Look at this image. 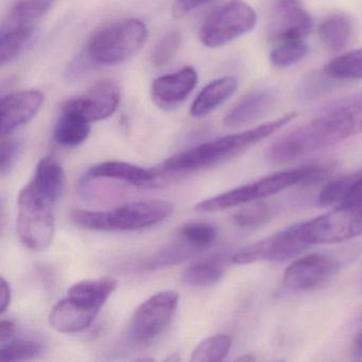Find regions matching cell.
Masks as SVG:
<instances>
[{"mask_svg": "<svg viewBox=\"0 0 362 362\" xmlns=\"http://www.w3.org/2000/svg\"><path fill=\"white\" fill-rule=\"evenodd\" d=\"M232 347V338L226 334H216L199 343L192 351L190 361L218 362L226 359Z\"/></svg>", "mask_w": 362, "mask_h": 362, "instance_id": "28", "label": "cell"}, {"mask_svg": "<svg viewBox=\"0 0 362 362\" xmlns=\"http://www.w3.org/2000/svg\"><path fill=\"white\" fill-rule=\"evenodd\" d=\"M181 45V35L179 31H169L160 37L152 52V63L156 67H163L175 58Z\"/></svg>", "mask_w": 362, "mask_h": 362, "instance_id": "34", "label": "cell"}, {"mask_svg": "<svg viewBox=\"0 0 362 362\" xmlns=\"http://www.w3.org/2000/svg\"><path fill=\"white\" fill-rule=\"evenodd\" d=\"M238 88V80L223 77L207 84L192 103L190 115L194 118L204 117L221 107Z\"/></svg>", "mask_w": 362, "mask_h": 362, "instance_id": "19", "label": "cell"}, {"mask_svg": "<svg viewBox=\"0 0 362 362\" xmlns=\"http://www.w3.org/2000/svg\"><path fill=\"white\" fill-rule=\"evenodd\" d=\"M147 37V26L137 18L112 23L90 35L84 47V56L93 65H119L135 56Z\"/></svg>", "mask_w": 362, "mask_h": 362, "instance_id": "5", "label": "cell"}, {"mask_svg": "<svg viewBox=\"0 0 362 362\" xmlns=\"http://www.w3.org/2000/svg\"><path fill=\"white\" fill-rule=\"evenodd\" d=\"M228 262V258L221 253L198 258L184 271V281L194 287H211L223 277Z\"/></svg>", "mask_w": 362, "mask_h": 362, "instance_id": "20", "label": "cell"}, {"mask_svg": "<svg viewBox=\"0 0 362 362\" xmlns=\"http://www.w3.org/2000/svg\"><path fill=\"white\" fill-rule=\"evenodd\" d=\"M11 303V287L9 283L1 277V300H0V313H4L7 310Z\"/></svg>", "mask_w": 362, "mask_h": 362, "instance_id": "39", "label": "cell"}, {"mask_svg": "<svg viewBox=\"0 0 362 362\" xmlns=\"http://www.w3.org/2000/svg\"><path fill=\"white\" fill-rule=\"evenodd\" d=\"M239 361H252L254 359L251 356H243V357L238 358Z\"/></svg>", "mask_w": 362, "mask_h": 362, "instance_id": "41", "label": "cell"}, {"mask_svg": "<svg viewBox=\"0 0 362 362\" xmlns=\"http://www.w3.org/2000/svg\"><path fill=\"white\" fill-rule=\"evenodd\" d=\"M296 236L307 245H328L362 235V206L339 204L315 219L294 226Z\"/></svg>", "mask_w": 362, "mask_h": 362, "instance_id": "8", "label": "cell"}, {"mask_svg": "<svg viewBox=\"0 0 362 362\" xmlns=\"http://www.w3.org/2000/svg\"><path fill=\"white\" fill-rule=\"evenodd\" d=\"M217 234V228L209 222H188L180 228L182 239L203 251L213 245Z\"/></svg>", "mask_w": 362, "mask_h": 362, "instance_id": "32", "label": "cell"}, {"mask_svg": "<svg viewBox=\"0 0 362 362\" xmlns=\"http://www.w3.org/2000/svg\"><path fill=\"white\" fill-rule=\"evenodd\" d=\"M44 103L39 90H21L4 97L1 100V137L9 136L37 116Z\"/></svg>", "mask_w": 362, "mask_h": 362, "instance_id": "15", "label": "cell"}, {"mask_svg": "<svg viewBox=\"0 0 362 362\" xmlns=\"http://www.w3.org/2000/svg\"><path fill=\"white\" fill-rule=\"evenodd\" d=\"M341 260L330 254H309L292 262L284 273V285L291 290L313 289L341 268Z\"/></svg>", "mask_w": 362, "mask_h": 362, "instance_id": "12", "label": "cell"}, {"mask_svg": "<svg viewBox=\"0 0 362 362\" xmlns=\"http://www.w3.org/2000/svg\"><path fill=\"white\" fill-rule=\"evenodd\" d=\"M313 29V20L298 0H277L269 26V37L277 44L305 40Z\"/></svg>", "mask_w": 362, "mask_h": 362, "instance_id": "13", "label": "cell"}, {"mask_svg": "<svg viewBox=\"0 0 362 362\" xmlns=\"http://www.w3.org/2000/svg\"><path fill=\"white\" fill-rule=\"evenodd\" d=\"M33 181L46 194L58 200L65 189V173L54 158H42L35 169Z\"/></svg>", "mask_w": 362, "mask_h": 362, "instance_id": "25", "label": "cell"}, {"mask_svg": "<svg viewBox=\"0 0 362 362\" xmlns=\"http://www.w3.org/2000/svg\"><path fill=\"white\" fill-rule=\"evenodd\" d=\"M198 84V73L192 66L158 78L152 83L153 103L163 110H173L184 103Z\"/></svg>", "mask_w": 362, "mask_h": 362, "instance_id": "14", "label": "cell"}, {"mask_svg": "<svg viewBox=\"0 0 362 362\" xmlns=\"http://www.w3.org/2000/svg\"><path fill=\"white\" fill-rule=\"evenodd\" d=\"M43 344L33 339H16L0 345V359L6 362L35 359L43 353Z\"/></svg>", "mask_w": 362, "mask_h": 362, "instance_id": "31", "label": "cell"}, {"mask_svg": "<svg viewBox=\"0 0 362 362\" xmlns=\"http://www.w3.org/2000/svg\"><path fill=\"white\" fill-rule=\"evenodd\" d=\"M16 336V325L13 321L3 320L0 323V345L13 340Z\"/></svg>", "mask_w": 362, "mask_h": 362, "instance_id": "38", "label": "cell"}, {"mask_svg": "<svg viewBox=\"0 0 362 362\" xmlns=\"http://www.w3.org/2000/svg\"><path fill=\"white\" fill-rule=\"evenodd\" d=\"M353 347L355 355L362 358V332H358L354 338Z\"/></svg>", "mask_w": 362, "mask_h": 362, "instance_id": "40", "label": "cell"}, {"mask_svg": "<svg viewBox=\"0 0 362 362\" xmlns=\"http://www.w3.org/2000/svg\"><path fill=\"white\" fill-rule=\"evenodd\" d=\"M319 35L328 50L334 52H342L353 35V23L344 14H334L321 23Z\"/></svg>", "mask_w": 362, "mask_h": 362, "instance_id": "24", "label": "cell"}, {"mask_svg": "<svg viewBox=\"0 0 362 362\" xmlns=\"http://www.w3.org/2000/svg\"><path fill=\"white\" fill-rule=\"evenodd\" d=\"M273 209L264 202H256L239 209L233 216V222L239 228H257L272 218Z\"/></svg>", "mask_w": 362, "mask_h": 362, "instance_id": "33", "label": "cell"}, {"mask_svg": "<svg viewBox=\"0 0 362 362\" xmlns=\"http://www.w3.org/2000/svg\"><path fill=\"white\" fill-rule=\"evenodd\" d=\"M20 146L16 141L7 139V136L1 137V148H0V169L1 175H5L10 170L18 156Z\"/></svg>", "mask_w": 362, "mask_h": 362, "instance_id": "35", "label": "cell"}, {"mask_svg": "<svg viewBox=\"0 0 362 362\" xmlns=\"http://www.w3.org/2000/svg\"><path fill=\"white\" fill-rule=\"evenodd\" d=\"M309 247L310 245L298 239L292 226L243 247L234 254L230 260L239 266L258 262H285L296 257Z\"/></svg>", "mask_w": 362, "mask_h": 362, "instance_id": "10", "label": "cell"}, {"mask_svg": "<svg viewBox=\"0 0 362 362\" xmlns=\"http://www.w3.org/2000/svg\"><path fill=\"white\" fill-rule=\"evenodd\" d=\"M276 90L271 88H258L241 98L223 118L228 128H241L262 119L276 103Z\"/></svg>", "mask_w": 362, "mask_h": 362, "instance_id": "16", "label": "cell"}, {"mask_svg": "<svg viewBox=\"0 0 362 362\" xmlns=\"http://www.w3.org/2000/svg\"><path fill=\"white\" fill-rule=\"evenodd\" d=\"M296 117V113L287 114L256 128L201 144L192 149L167 158L158 173H189L230 160L274 134Z\"/></svg>", "mask_w": 362, "mask_h": 362, "instance_id": "2", "label": "cell"}, {"mask_svg": "<svg viewBox=\"0 0 362 362\" xmlns=\"http://www.w3.org/2000/svg\"><path fill=\"white\" fill-rule=\"evenodd\" d=\"M257 16L253 8L241 0H230L207 14L199 37L207 48H219L255 28Z\"/></svg>", "mask_w": 362, "mask_h": 362, "instance_id": "7", "label": "cell"}, {"mask_svg": "<svg viewBox=\"0 0 362 362\" xmlns=\"http://www.w3.org/2000/svg\"><path fill=\"white\" fill-rule=\"evenodd\" d=\"M341 204L362 206V170H359V177H358L357 181L349 188V192Z\"/></svg>", "mask_w": 362, "mask_h": 362, "instance_id": "37", "label": "cell"}, {"mask_svg": "<svg viewBox=\"0 0 362 362\" xmlns=\"http://www.w3.org/2000/svg\"><path fill=\"white\" fill-rule=\"evenodd\" d=\"M120 88L112 80L95 84L81 96L74 97L62 105V110L77 114L86 122H100L111 117L120 103Z\"/></svg>", "mask_w": 362, "mask_h": 362, "instance_id": "11", "label": "cell"}, {"mask_svg": "<svg viewBox=\"0 0 362 362\" xmlns=\"http://www.w3.org/2000/svg\"><path fill=\"white\" fill-rule=\"evenodd\" d=\"M171 203L164 200H141L110 211L76 209L71 217L79 228L99 232H130L151 228L173 213Z\"/></svg>", "mask_w": 362, "mask_h": 362, "instance_id": "4", "label": "cell"}, {"mask_svg": "<svg viewBox=\"0 0 362 362\" xmlns=\"http://www.w3.org/2000/svg\"><path fill=\"white\" fill-rule=\"evenodd\" d=\"M324 73L334 79H362V48L337 57L326 64Z\"/></svg>", "mask_w": 362, "mask_h": 362, "instance_id": "29", "label": "cell"}, {"mask_svg": "<svg viewBox=\"0 0 362 362\" xmlns=\"http://www.w3.org/2000/svg\"><path fill=\"white\" fill-rule=\"evenodd\" d=\"M334 167L332 164L309 165L300 168L281 171V173L262 177L253 183L239 186L213 198L205 199L198 203L194 209L200 213H216V211L240 206V205L273 196L281 190L298 184L309 185V184L321 181L332 173Z\"/></svg>", "mask_w": 362, "mask_h": 362, "instance_id": "3", "label": "cell"}, {"mask_svg": "<svg viewBox=\"0 0 362 362\" xmlns=\"http://www.w3.org/2000/svg\"><path fill=\"white\" fill-rule=\"evenodd\" d=\"M88 175L93 179H112L127 182L136 186H147L153 183L158 177V173L148 170L130 163L103 162L94 165L88 170Z\"/></svg>", "mask_w": 362, "mask_h": 362, "instance_id": "18", "label": "cell"}, {"mask_svg": "<svg viewBox=\"0 0 362 362\" xmlns=\"http://www.w3.org/2000/svg\"><path fill=\"white\" fill-rule=\"evenodd\" d=\"M56 199L31 180L18 194V233L21 241L31 251L49 247L54 237Z\"/></svg>", "mask_w": 362, "mask_h": 362, "instance_id": "6", "label": "cell"}, {"mask_svg": "<svg viewBox=\"0 0 362 362\" xmlns=\"http://www.w3.org/2000/svg\"><path fill=\"white\" fill-rule=\"evenodd\" d=\"M362 134V95L326 110L269 148L268 160L281 165Z\"/></svg>", "mask_w": 362, "mask_h": 362, "instance_id": "1", "label": "cell"}, {"mask_svg": "<svg viewBox=\"0 0 362 362\" xmlns=\"http://www.w3.org/2000/svg\"><path fill=\"white\" fill-rule=\"evenodd\" d=\"M35 27H1L0 30V62H12L33 39Z\"/></svg>", "mask_w": 362, "mask_h": 362, "instance_id": "26", "label": "cell"}, {"mask_svg": "<svg viewBox=\"0 0 362 362\" xmlns=\"http://www.w3.org/2000/svg\"><path fill=\"white\" fill-rule=\"evenodd\" d=\"M90 124L77 114L61 109V115L54 130V139L59 145L76 147L90 136Z\"/></svg>", "mask_w": 362, "mask_h": 362, "instance_id": "23", "label": "cell"}, {"mask_svg": "<svg viewBox=\"0 0 362 362\" xmlns=\"http://www.w3.org/2000/svg\"><path fill=\"white\" fill-rule=\"evenodd\" d=\"M309 54L305 40H294L275 44L270 54V62L275 69H287L300 62Z\"/></svg>", "mask_w": 362, "mask_h": 362, "instance_id": "30", "label": "cell"}, {"mask_svg": "<svg viewBox=\"0 0 362 362\" xmlns=\"http://www.w3.org/2000/svg\"><path fill=\"white\" fill-rule=\"evenodd\" d=\"M180 296L173 290H165L141 303L131 322V334L136 342L149 343L160 336L169 325L179 306Z\"/></svg>", "mask_w": 362, "mask_h": 362, "instance_id": "9", "label": "cell"}, {"mask_svg": "<svg viewBox=\"0 0 362 362\" xmlns=\"http://www.w3.org/2000/svg\"><path fill=\"white\" fill-rule=\"evenodd\" d=\"M56 0H18L4 18L1 27H37Z\"/></svg>", "mask_w": 362, "mask_h": 362, "instance_id": "22", "label": "cell"}, {"mask_svg": "<svg viewBox=\"0 0 362 362\" xmlns=\"http://www.w3.org/2000/svg\"><path fill=\"white\" fill-rule=\"evenodd\" d=\"M202 251L203 250L190 245L189 243L180 237L179 241L166 245L151 256V258L146 264V267L149 270H158V269L175 266L184 260L194 257L197 254Z\"/></svg>", "mask_w": 362, "mask_h": 362, "instance_id": "27", "label": "cell"}, {"mask_svg": "<svg viewBox=\"0 0 362 362\" xmlns=\"http://www.w3.org/2000/svg\"><path fill=\"white\" fill-rule=\"evenodd\" d=\"M117 287L112 279H84L69 288L67 296L92 310H100Z\"/></svg>", "mask_w": 362, "mask_h": 362, "instance_id": "21", "label": "cell"}, {"mask_svg": "<svg viewBox=\"0 0 362 362\" xmlns=\"http://www.w3.org/2000/svg\"><path fill=\"white\" fill-rule=\"evenodd\" d=\"M211 1L213 0H175L173 8V16L177 18H184L190 12Z\"/></svg>", "mask_w": 362, "mask_h": 362, "instance_id": "36", "label": "cell"}, {"mask_svg": "<svg viewBox=\"0 0 362 362\" xmlns=\"http://www.w3.org/2000/svg\"><path fill=\"white\" fill-rule=\"evenodd\" d=\"M97 315L98 311L92 310L67 296L52 308L49 323L58 332L71 334L90 327Z\"/></svg>", "mask_w": 362, "mask_h": 362, "instance_id": "17", "label": "cell"}]
</instances>
